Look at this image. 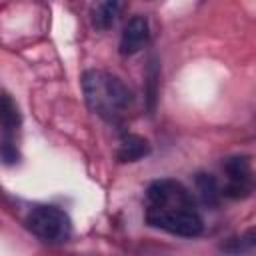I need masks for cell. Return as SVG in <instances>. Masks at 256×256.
Listing matches in <instances>:
<instances>
[{
    "mask_svg": "<svg viewBox=\"0 0 256 256\" xmlns=\"http://www.w3.org/2000/svg\"><path fill=\"white\" fill-rule=\"evenodd\" d=\"M82 92L88 108L106 122H118L132 104L130 88L106 70H86L82 74Z\"/></svg>",
    "mask_w": 256,
    "mask_h": 256,
    "instance_id": "cell-1",
    "label": "cell"
},
{
    "mask_svg": "<svg viewBox=\"0 0 256 256\" xmlns=\"http://www.w3.org/2000/svg\"><path fill=\"white\" fill-rule=\"evenodd\" d=\"M146 222L154 228L166 230L176 236L194 238L202 232V218L196 206H168V208H148Z\"/></svg>",
    "mask_w": 256,
    "mask_h": 256,
    "instance_id": "cell-2",
    "label": "cell"
},
{
    "mask_svg": "<svg viewBox=\"0 0 256 256\" xmlns=\"http://www.w3.org/2000/svg\"><path fill=\"white\" fill-rule=\"evenodd\" d=\"M28 230L44 242H66L72 234L68 214L56 206H36L26 218Z\"/></svg>",
    "mask_w": 256,
    "mask_h": 256,
    "instance_id": "cell-3",
    "label": "cell"
},
{
    "mask_svg": "<svg viewBox=\"0 0 256 256\" xmlns=\"http://www.w3.org/2000/svg\"><path fill=\"white\" fill-rule=\"evenodd\" d=\"M148 208H168V206H196L192 194L178 180H156L146 190Z\"/></svg>",
    "mask_w": 256,
    "mask_h": 256,
    "instance_id": "cell-4",
    "label": "cell"
},
{
    "mask_svg": "<svg viewBox=\"0 0 256 256\" xmlns=\"http://www.w3.org/2000/svg\"><path fill=\"white\" fill-rule=\"evenodd\" d=\"M224 170L228 174V184L224 186L222 194L230 198H242L248 196L252 190V168L250 158L246 156H234L224 162Z\"/></svg>",
    "mask_w": 256,
    "mask_h": 256,
    "instance_id": "cell-5",
    "label": "cell"
},
{
    "mask_svg": "<svg viewBox=\"0 0 256 256\" xmlns=\"http://www.w3.org/2000/svg\"><path fill=\"white\" fill-rule=\"evenodd\" d=\"M150 38V26H148V20L144 16H134L128 20V24L124 26L122 30V36H120V54L124 56H130V54H136L140 48L146 46Z\"/></svg>",
    "mask_w": 256,
    "mask_h": 256,
    "instance_id": "cell-6",
    "label": "cell"
},
{
    "mask_svg": "<svg viewBox=\"0 0 256 256\" xmlns=\"http://www.w3.org/2000/svg\"><path fill=\"white\" fill-rule=\"evenodd\" d=\"M122 10V0H96L90 10L92 26L98 30H108L114 26Z\"/></svg>",
    "mask_w": 256,
    "mask_h": 256,
    "instance_id": "cell-7",
    "label": "cell"
},
{
    "mask_svg": "<svg viewBox=\"0 0 256 256\" xmlns=\"http://www.w3.org/2000/svg\"><path fill=\"white\" fill-rule=\"evenodd\" d=\"M150 152V144L146 138L138 136V134H126L120 140V148L116 152L120 162H136L140 158H144Z\"/></svg>",
    "mask_w": 256,
    "mask_h": 256,
    "instance_id": "cell-8",
    "label": "cell"
},
{
    "mask_svg": "<svg viewBox=\"0 0 256 256\" xmlns=\"http://www.w3.org/2000/svg\"><path fill=\"white\" fill-rule=\"evenodd\" d=\"M22 122V116H20V110H18V104L12 100L10 94H0V126L4 130L6 136H10L14 130H18Z\"/></svg>",
    "mask_w": 256,
    "mask_h": 256,
    "instance_id": "cell-9",
    "label": "cell"
},
{
    "mask_svg": "<svg viewBox=\"0 0 256 256\" xmlns=\"http://www.w3.org/2000/svg\"><path fill=\"white\" fill-rule=\"evenodd\" d=\"M196 190H198L200 200L206 206H216L220 196H222V190L218 188L216 178L210 176V174H198L196 176Z\"/></svg>",
    "mask_w": 256,
    "mask_h": 256,
    "instance_id": "cell-10",
    "label": "cell"
},
{
    "mask_svg": "<svg viewBox=\"0 0 256 256\" xmlns=\"http://www.w3.org/2000/svg\"><path fill=\"white\" fill-rule=\"evenodd\" d=\"M0 158L6 164H14L18 160V150H16V146H14V142H12L10 136H6L4 140H0Z\"/></svg>",
    "mask_w": 256,
    "mask_h": 256,
    "instance_id": "cell-11",
    "label": "cell"
}]
</instances>
